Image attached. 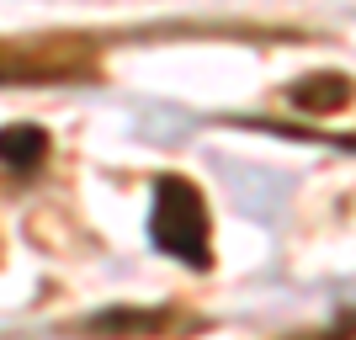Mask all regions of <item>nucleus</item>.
<instances>
[{"instance_id":"f257e3e1","label":"nucleus","mask_w":356,"mask_h":340,"mask_svg":"<svg viewBox=\"0 0 356 340\" xmlns=\"http://www.w3.org/2000/svg\"><path fill=\"white\" fill-rule=\"evenodd\" d=\"M213 229H208V202L186 176L165 170L154 176V202H149V245L170 261L192 271H208L213 266Z\"/></svg>"},{"instance_id":"f03ea898","label":"nucleus","mask_w":356,"mask_h":340,"mask_svg":"<svg viewBox=\"0 0 356 340\" xmlns=\"http://www.w3.org/2000/svg\"><path fill=\"white\" fill-rule=\"evenodd\" d=\"M356 96V80L351 74H303V80H293L287 86V102L298 106V112H314V118H330V112H341V106H351Z\"/></svg>"},{"instance_id":"7ed1b4c3","label":"nucleus","mask_w":356,"mask_h":340,"mask_svg":"<svg viewBox=\"0 0 356 340\" xmlns=\"http://www.w3.org/2000/svg\"><path fill=\"white\" fill-rule=\"evenodd\" d=\"M43 154H48V133L43 128H32V122H11V128H6V176L11 181L38 176Z\"/></svg>"}]
</instances>
